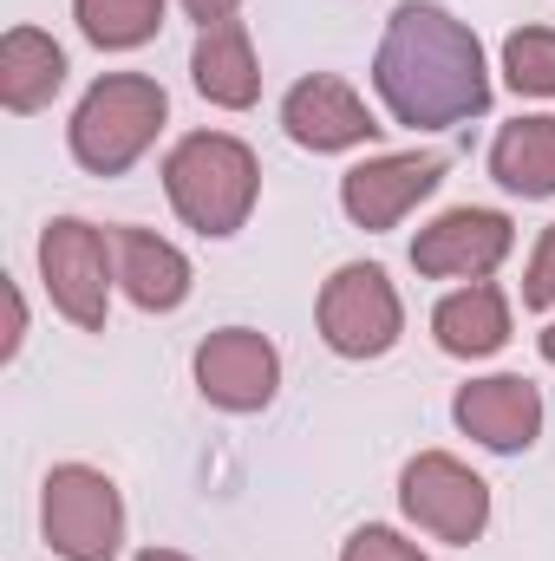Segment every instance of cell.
Returning <instances> with one entry per match:
<instances>
[{
	"label": "cell",
	"mask_w": 555,
	"mask_h": 561,
	"mask_svg": "<svg viewBox=\"0 0 555 561\" xmlns=\"http://www.w3.org/2000/svg\"><path fill=\"white\" fill-rule=\"evenodd\" d=\"M39 280L53 294V307L79 327V333H105V300H112V236H99L79 216L46 222L39 236Z\"/></svg>",
	"instance_id": "cell-6"
},
{
	"label": "cell",
	"mask_w": 555,
	"mask_h": 561,
	"mask_svg": "<svg viewBox=\"0 0 555 561\" xmlns=\"http://www.w3.org/2000/svg\"><path fill=\"white\" fill-rule=\"evenodd\" d=\"M451 419L464 437H477L484 450H530L543 437V392L517 373H497V379H477L457 392Z\"/></svg>",
	"instance_id": "cell-12"
},
{
	"label": "cell",
	"mask_w": 555,
	"mask_h": 561,
	"mask_svg": "<svg viewBox=\"0 0 555 561\" xmlns=\"http://www.w3.org/2000/svg\"><path fill=\"white\" fill-rule=\"evenodd\" d=\"M399 333H406V307H399V287L386 280V268H373V262L333 268V280L320 287V340L340 359H380L399 346Z\"/></svg>",
	"instance_id": "cell-5"
},
{
	"label": "cell",
	"mask_w": 555,
	"mask_h": 561,
	"mask_svg": "<svg viewBox=\"0 0 555 561\" xmlns=\"http://www.w3.org/2000/svg\"><path fill=\"white\" fill-rule=\"evenodd\" d=\"M510 249H517L510 216H497V209H444L431 229H418L412 268L431 280H490Z\"/></svg>",
	"instance_id": "cell-9"
},
{
	"label": "cell",
	"mask_w": 555,
	"mask_h": 561,
	"mask_svg": "<svg viewBox=\"0 0 555 561\" xmlns=\"http://www.w3.org/2000/svg\"><path fill=\"white\" fill-rule=\"evenodd\" d=\"M523 307H555V222L543 229V242H536V255H530V275H523Z\"/></svg>",
	"instance_id": "cell-21"
},
{
	"label": "cell",
	"mask_w": 555,
	"mask_h": 561,
	"mask_svg": "<svg viewBox=\"0 0 555 561\" xmlns=\"http://www.w3.org/2000/svg\"><path fill=\"white\" fill-rule=\"evenodd\" d=\"M281 386V353L256 327H223L196 346V392L216 412H262Z\"/></svg>",
	"instance_id": "cell-10"
},
{
	"label": "cell",
	"mask_w": 555,
	"mask_h": 561,
	"mask_svg": "<svg viewBox=\"0 0 555 561\" xmlns=\"http://www.w3.org/2000/svg\"><path fill=\"white\" fill-rule=\"evenodd\" d=\"M490 176L510 196H555V118H517L490 144Z\"/></svg>",
	"instance_id": "cell-17"
},
{
	"label": "cell",
	"mask_w": 555,
	"mask_h": 561,
	"mask_svg": "<svg viewBox=\"0 0 555 561\" xmlns=\"http://www.w3.org/2000/svg\"><path fill=\"white\" fill-rule=\"evenodd\" d=\"M138 561H190V556H177V549H144Z\"/></svg>",
	"instance_id": "cell-24"
},
{
	"label": "cell",
	"mask_w": 555,
	"mask_h": 561,
	"mask_svg": "<svg viewBox=\"0 0 555 561\" xmlns=\"http://www.w3.org/2000/svg\"><path fill=\"white\" fill-rule=\"evenodd\" d=\"M373 85L386 112L412 131L464 125L490 105V72L484 46L464 20H451L431 0H399L386 20V39L373 53Z\"/></svg>",
	"instance_id": "cell-1"
},
{
	"label": "cell",
	"mask_w": 555,
	"mask_h": 561,
	"mask_svg": "<svg viewBox=\"0 0 555 561\" xmlns=\"http://www.w3.org/2000/svg\"><path fill=\"white\" fill-rule=\"evenodd\" d=\"M163 190H170V209L196 229V236H236L256 209V190H262V163L256 150L229 131H190L163 157Z\"/></svg>",
	"instance_id": "cell-2"
},
{
	"label": "cell",
	"mask_w": 555,
	"mask_h": 561,
	"mask_svg": "<svg viewBox=\"0 0 555 561\" xmlns=\"http://www.w3.org/2000/svg\"><path fill=\"white\" fill-rule=\"evenodd\" d=\"M72 20L99 53H132L163 26V0H72Z\"/></svg>",
	"instance_id": "cell-18"
},
{
	"label": "cell",
	"mask_w": 555,
	"mask_h": 561,
	"mask_svg": "<svg viewBox=\"0 0 555 561\" xmlns=\"http://www.w3.org/2000/svg\"><path fill=\"white\" fill-rule=\"evenodd\" d=\"M536 346H543V359H550V366H555V320H550V327H543V340H536Z\"/></svg>",
	"instance_id": "cell-23"
},
{
	"label": "cell",
	"mask_w": 555,
	"mask_h": 561,
	"mask_svg": "<svg viewBox=\"0 0 555 561\" xmlns=\"http://www.w3.org/2000/svg\"><path fill=\"white\" fill-rule=\"evenodd\" d=\"M399 510L424 536L471 549L490 523V483L471 463H457L451 450H418L406 463V477H399Z\"/></svg>",
	"instance_id": "cell-7"
},
{
	"label": "cell",
	"mask_w": 555,
	"mask_h": 561,
	"mask_svg": "<svg viewBox=\"0 0 555 561\" xmlns=\"http://www.w3.org/2000/svg\"><path fill=\"white\" fill-rule=\"evenodd\" d=\"M59 85H66V53H59V39L39 33V26H13V33L0 39V105L26 118V112L53 105Z\"/></svg>",
	"instance_id": "cell-16"
},
{
	"label": "cell",
	"mask_w": 555,
	"mask_h": 561,
	"mask_svg": "<svg viewBox=\"0 0 555 561\" xmlns=\"http://www.w3.org/2000/svg\"><path fill=\"white\" fill-rule=\"evenodd\" d=\"M503 79L523 99H555V26H517L503 39Z\"/></svg>",
	"instance_id": "cell-19"
},
{
	"label": "cell",
	"mask_w": 555,
	"mask_h": 561,
	"mask_svg": "<svg viewBox=\"0 0 555 561\" xmlns=\"http://www.w3.org/2000/svg\"><path fill=\"white\" fill-rule=\"evenodd\" d=\"M340 561H424V549L406 542V536H393V529H380V523H366V529L347 536Z\"/></svg>",
	"instance_id": "cell-20"
},
{
	"label": "cell",
	"mask_w": 555,
	"mask_h": 561,
	"mask_svg": "<svg viewBox=\"0 0 555 561\" xmlns=\"http://www.w3.org/2000/svg\"><path fill=\"white\" fill-rule=\"evenodd\" d=\"M431 333H438V346H444L451 359H484V353H497V346L510 340V300H503V287L471 280V287L444 294L438 313H431Z\"/></svg>",
	"instance_id": "cell-15"
},
{
	"label": "cell",
	"mask_w": 555,
	"mask_h": 561,
	"mask_svg": "<svg viewBox=\"0 0 555 561\" xmlns=\"http://www.w3.org/2000/svg\"><path fill=\"white\" fill-rule=\"evenodd\" d=\"M281 131L301 144V150H353V144L380 138L386 125H373V112H366V99L347 85V79H333V72H314V79H301L287 99H281Z\"/></svg>",
	"instance_id": "cell-11"
},
{
	"label": "cell",
	"mask_w": 555,
	"mask_h": 561,
	"mask_svg": "<svg viewBox=\"0 0 555 561\" xmlns=\"http://www.w3.org/2000/svg\"><path fill=\"white\" fill-rule=\"evenodd\" d=\"M438 183H444V157H438V150L366 157V163H353V170L340 176V209H347L360 229L386 236V229L406 222V209H418Z\"/></svg>",
	"instance_id": "cell-8"
},
{
	"label": "cell",
	"mask_w": 555,
	"mask_h": 561,
	"mask_svg": "<svg viewBox=\"0 0 555 561\" xmlns=\"http://www.w3.org/2000/svg\"><path fill=\"white\" fill-rule=\"evenodd\" d=\"M163 118H170V99H163L157 79H144V72H112V79H99V85L79 99L66 138H72V157H79L92 176H125L144 150H150V138L163 131Z\"/></svg>",
	"instance_id": "cell-3"
},
{
	"label": "cell",
	"mask_w": 555,
	"mask_h": 561,
	"mask_svg": "<svg viewBox=\"0 0 555 561\" xmlns=\"http://www.w3.org/2000/svg\"><path fill=\"white\" fill-rule=\"evenodd\" d=\"M39 529L66 561H118L125 549V503L118 483L92 463H59L39 496Z\"/></svg>",
	"instance_id": "cell-4"
},
{
	"label": "cell",
	"mask_w": 555,
	"mask_h": 561,
	"mask_svg": "<svg viewBox=\"0 0 555 561\" xmlns=\"http://www.w3.org/2000/svg\"><path fill=\"white\" fill-rule=\"evenodd\" d=\"M112 268H118V287L132 294V307H144V313H170V307L190 300V262H183V249L163 242V236H150V229H138V222L112 229Z\"/></svg>",
	"instance_id": "cell-13"
},
{
	"label": "cell",
	"mask_w": 555,
	"mask_h": 561,
	"mask_svg": "<svg viewBox=\"0 0 555 561\" xmlns=\"http://www.w3.org/2000/svg\"><path fill=\"white\" fill-rule=\"evenodd\" d=\"M190 79L209 105L223 112H249L262 99V66H256V46H249V26L242 20H216L196 33V53H190Z\"/></svg>",
	"instance_id": "cell-14"
},
{
	"label": "cell",
	"mask_w": 555,
	"mask_h": 561,
	"mask_svg": "<svg viewBox=\"0 0 555 561\" xmlns=\"http://www.w3.org/2000/svg\"><path fill=\"white\" fill-rule=\"evenodd\" d=\"M177 7H183L190 20H203V26H216V20H236V7H242V0H177Z\"/></svg>",
	"instance_id": "cell-22"
}]
</instances>
